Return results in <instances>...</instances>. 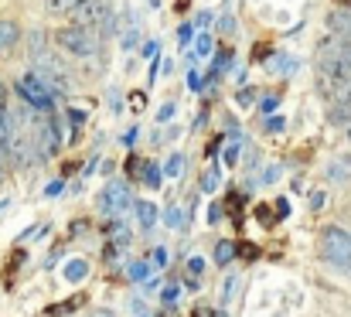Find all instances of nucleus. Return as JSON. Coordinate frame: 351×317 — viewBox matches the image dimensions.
Returning <instances> with one entry per match:
<instances>
[{
    "label": "nucleus",
    "mask_w": 351,
    "mask_h": 317,
    "mask_svg": "<svg viewBox=\"0 0 351 317\" xmlns=\"http://www.w3.org/2000/svg\"><path fill=\"white\" fill-rule=\"evenodd\" d=\"M55 45L72 58H96L103 51V34L82 24H65L55 31Z\"/></svg>",
    "instance_id": "nucleus-1"
},
{
    "label": "nucleus",
    "mask_w": 351,
    "mask_h": 317,
    "mask_svg": "<svg viewBox=\"0 0 351 317\" xmlns=\"http://www.w3.org/2000/svg\"><path fill=\"white\" fill-rule=\"evenodd\" d=\"M69 17H72V24L93 27V31H99L103 38L119 31V17H117V10H113V3H110V0H82Z\"/></svg>",
    "instance_id": "nucleus-2"
},
{
    "label": "nucleus",
    "mask_w": 351,
    "mask_h": 317,
    "mask_svg": "<svg viewBox=\"0 0 351 317\" xmlns=\"http://www.w3.org/2000/svg\"><path fill=\"white\" fill-rule=\"evenodd\" d=\"M31 62H34V72H38V75H41L55 93H62V96H65V93L72 89V79H69V72L62 69V62H58V58H51L48 51H34V55H31Z\"/></svg>",
    "instance_id": "nucleus-3"
},
{
    "label": "nucleus",
    "mask_w": 351,
    "mask_h": 317,
    "mask_svg": "<svg viewBox=\"0 0 351 317\" xmlns=\"http://www.w3.org/2000/svg\"><path fill=\"white\" fill-rule=\"evenodd\" d=\"M51 86L38 75V72H27L21 82H17V93L27 99V106L34 109V113H51V93H48Z\"/></svg>",
    "instance_id": "nucleus-4"
},
{
    "label": "nucleus",
    "mask_w": 351,
    "mask_h": 317,
    "mask_svg": "<svg viewBox=\"0 0 351 317\" xmlns=\"http://www.w3.org/2000/svg\"><path fill=\"white\" fill-rule=\"evenodd\" d=\"M3 157H7L10 167H27L31 161H38V157H34V140L24 137V133H14V137L7 140V147H3Z\"/></svg>",
    "instance_id": "nucleus-5"
},
{
    "label": "nucleus",
    "mask_w": 351,
    "mask_h": 317,
    "mask_svg": "<svg viewBox=\"0 0 351 317\" xmlns=\"http://www.w3.org/2000/svg\"><path fill=\"white\" fill-rule=\"evenodd\" d=\"M321 256H351V232L348 228H338V225H328L321 232Z\"/></svg>",
    "instance_id": "nucleus-6"
},
{
    "label": "nucleus",
    "mask_w": 351,
    "mask_h": 317,
    "mask_svg": "<svg viewBox=\"0 0 351 317\" xmlns=\"http://www.w3.org/2000/svg\"><path fill=\"white\" fill-rule=\"evenodd\" d=\"M126 205H130V191H126V185H123V181H113V185L103 191V209L117 211V215H119Z\"/></svg>",
    "instance_id": "nucleus-7"
},
{
    "label": "nucleus",
    "mask_w": 351,
    "mask_h": 317,
    "mask_svg": "<svg viewBox=\"0 0 351 317\" xmlns=\"http://www.w3.org/2000/svg\"><path fill=\"white\" fill-rule=\"evenodd\" d=\"M328 181H335V185H345L351 181V154H341V157H335L331 164H328Z\"/></svg>",
    "instance_id": "nucleus-8"
},
{
    "label": "nucleus",
    "mask_w": 351,
    "mask_h": 317,
    "mask_svg": "<svg viewBox=\"0 0 351 317\" xmlns=\"http://www.w3.org/2000/svg\"><path fill=\"white\" fill-rule=\"evenodd\" d=\"M328 27H331V34L351 41V10H331L328 14Z\"/></svg>",
    "instance_id": "nucleus-9"
},
{
    "label": "nucleus",
    "mask_w": 351,
    "mask_h": 317,
    "mask_svg": "<svg viewBox=\"0 0 351 317\" xmlns=\"http://www.w3.org/2000/svg\"><path fill=\"white\" fill-rule=\"evenodd\" d=\"M17 41H21V27H17L14 21H0V55L10 51Z\"/></svg>",
    "instance_id": "nucleus-10"
},
{
    "label": "nucleus",
    "mask_w": 351,
    "mask_h": 317,
    "mask_svg": "<svg viewBox=\"0 0 351 317\" xmlns=\"http://www.w3.org/2000/svg\"><path fill=\"white\" fill-rule=\"evenodd\" d=\"M62 277H65L69 283H79V280L89 277V263H86V259H69L65 270H62Z\"/></svg>",
    "instance_id": "nucleus-11"
},
{
    "label": "nucleus",
    "mask_w": 351,
    "mask_h": 317,
    "mask_svg": "<svg viewBox=\"0 0 351 317\" xmlns=\"http://www.w3.org/2000/svg\"><path fill=\"white\" fill-rule=\"evenodd\" d=\"M164 225L174 228V232H184V228H188V215H184V209L167 205V211H164Z\"/></svg>",
    "instance_id": "nucleus-12"
},
{
    "label": "nucleus",
    "mask_w": 351,
    "mask_h": 317,
    "mask_svg": "<svg viewBox=\"0 0 351 317\" xmlns=\"http://www.w3.org/2000/svg\"><path fill=\"white\" fill-rule=\"evenodd\" d=\"M136 218H140V228L150 232V228L157 225V209H154L150 202H136Z\"/></svg>",
    "instance_id": "nucleus-13"
},
{
    "label": "nucleus",
    "mask_w": 351,
    "mask_h": 317,
    "mask_svg": "<svg viewBox=\"0 0 351 317\" xmlns=\"http://www.w3.org/2000/svg\"><path fill=\"white\" fill-rule=\"evenodd\" d=\"M212 48H215L212 34H208V31H198V41H195V58H208V55H212Z\"/></svg>",
    "instance_id": "nucleus-14"
},
{
    "label": "nucleus",
    "mask_w": 351,
    "mask_h": 317,
    "mask_svg": "<svg viewBox=\"0 0 351 317\" xmlns=\"http://www.w3.org/2000/svg\"><path fill=\"white\" fill-rule=\"evenodd\" d=\"M184 164H188L184 154H171L167 164H164V174H167V178H181V174H184Z\"/></svg>",
    "instance_id": "nucleus-15"
},
{
    "label": "nucleus",
    "mask_w": 351,
    "mask_h": 317,
    "mask_svg": "<svg viewBox=\"0 0 351 317\" xmlns=\"http://www.w3.org/2000/svg\"><path fill=\"white\" fill-rule=\"evenodd\" d=\"M79 3H82V0H45L48 14H72Z\"/></svg>",
    "instance_id": "nucleus-16"
},
{
    "label": "nucleus",
    "mask_w": 351,
    "mask_h": 317,
    "mask_svg": "<svg viewBox=\"0 0 351 317\" xmlns=\"http://www.w3.org/2000/svg\"><path fill=\"white\" fill-rule=\"evenodd\" d=\"M232 259H235V242H219V246H215V263L226 266V263H232Z\"/></svg>",
    "instance_id": "nucleus-17"
},
{
    "label": "nucleus",
    "mask_w": 351,
    "mask_h": 317,
    "mask_svg": "<svg viewBox=\"0 0 351 317\" xmlns=\"http://www.w3.org/2000/svg\"><path fill=\"white\" fill-rule=\"evenodd\" d=\"M215 188H219V167H208V171H205V178H202V191H205V195H212Z\"/></svg>",
    "instance_id": "nucleus-18"
},
{
    "label": "nucleus",
    "mask_w": 351,
    "mask_h": 317,
    "mask_svg": "<svg viewBox=\"0 0 351 317\" xmlns=\"http://www.w3.org/2000/svg\"><path fill=\"white\" fill-rule=\"evenodd\" d=\"M113 239H117V246H126V242H130V228H126V222H123V218L113 222Z\"/></svg>",
    "instance_id": "nucleus-19"
},
{
    "label": "nucleus",
    "mask_w": 351,
    "mask_h": 317,
    "mask_svg": "<svg viewBox=\"0 0 351 317\" xmlns=\"http://www.w3.org/2000/svg\"><path fill=\"white\" fill-rule=\"evenodd\" d=\"M143 178H147V185H150V188H160V171H157L154 164H147V171H143Z\"/></svg>",
    "instance_id": "nucleus-20"
},
{
    "label": "nucleus",
    "mask_w": 351,
    "mask_h": 317,
    "mask_svg": "<svg viewBox=\"0 0 351 317\" xmlns=\"http://www.w3.org/2000/svg\"><path fill=\"white\" fill-rule=\"evenodd\" d=\"M202 270H205V259H202V256H191V259H188V273H191V277H202Z\"/></svg>",
    "instance_id": "nucleus-21"
},
{
    "label": "nucleus",
    "mask_w": 351,
    "mask_h": 317,
    "mask_svg": "<svg viewBox=\"0 0 351 317\" xmlns=\"http://www.w3.org/2000/svg\"><path fill=\"white\" fill-rule=\"evenodd\" d=\"M147 273H150V266H147V263H133V266H130V280H143Z\"/></svg>",
    "instance_id": "nucleus-22"
},
{
    "label": "nucleus",
    "mask_w": 351,
    "mask_h": 317,
    "mask_svg": "<svg viewBox=\"0 0 351 317\" xmlns=\"http://www.w3.org/2000/svg\"><path fill=\"white\" fill-rule=\"evenodd\" d=\"M188 89H191V93H202V89H205V86H202V75H198L195 69L188 72Z\"/></svg>",
    "instance_id": "nucleus-23"
},
{
    "label": "nucleus",
    "mask_w": 351,
    "mask_h": 317,
    "mask_svg": "<svg viewBox=\"0 0 351 317\" xmlns=\"http://www.w3.org/2000/svg\"><path fill=\"white\" fill-rule=\"evenodd\" d=\"M174 109H178V106H174V103H164V106H160V113H157V119H160V123H167V119H174Z\"/></svg>",
    "instance_id": "nucleus-24"
},
{
    "label": "nucleus",
    "mask_w": 351,
    "mask_h": 317,
    "mask_svg": "<svg viewBox=\"0 0 351 317\" xmlns=\"http://www.w3.org/2000/svg\"><path fill=\"white\" fill-rule=\"evenodd\" d=\"M62 191H65V185H62V181H51V185L45 188V195H48V198H58Z\"/></svg>",
    "instance_id": "nucleus-25"
},
{
    "label": "nucleus",
    "mask_w": 351,
    "mask_h": 317,
    "mask_svg": "<svg viewBox=\"0 0 351 317\" xmlns=\"http://www.w3.org/2000/svg\"><path fill=\"white\" fill-rule=\"evenodd\" d=\"M191 31H195L191 24H181V31H178V41H181V45H188V41H191Z\"/></svg>",
    "instance_id": "nucleus-26"
},
{
    "label": "nucleus",
    "mask_w": 351,
    "mask_h": 317,
    "mask_svg": "<svg viewBox=\"0 0 351 317\" xmlns=\"http://www.w3.org/2000/svg\"><path fill=\"white\" fill-rule=\"evenodd\" d=\"M195 24H198V31H205V27H208V24H212V14H208V10H202V14H198V21H195Z\"/></svg>",
    "instance_id": "nucleus-27"
},
{
    "label": "nucleus",
    "mask_w": 351,
    "mask_h": 317,
    "mask_svg": "<svg viewBox=\"0 0 351 317\" xmlns=\"http://www.w3.org/2000/svg\"><path fill=\"white\" fill-rule=\"evenodd\" d=\"M174 297H178V287H174V283H171V287H167V290H164V304H167V307H171V304H174Z\"/></svg>",
    "instance_id": "nucleus-28"
},
{
    "label": "nucleus",
    "mask_w": 351,
    "mask_h": 317,
    "mask_svg": "<svg viewBox=\"0 0 351 317\" xmlns=\"http://www.w3.org/2000/svg\"><path fill=\"white\" fill-rule=\"evenodd\" d=\"M219 27H222L226 34H232V31H235V21H232V17H222V21H219Z\"/></svg>",
    "instance_id": "nucleus-29"
},
{
    "label": "nucleus",
    "mask_w": 351,
    "mask_h": 317,
    "mask_svg": "<svg viewBox=\"0 0 351 317\" xmlns=\"http://www.w3.org/2000/svg\"><path fill=\"white\" fill-rule=\"evenodd\" d=\"M219 218H222V209H219V205H212V211H208V222H212V225H219Z\"/></svg>",
    "instance_id": "nucleus-30"
},
{
    "label": "nucleus",
    "mask_w": 351,
    "mask_h": 317,
    "mask_svg": "<svg viewBox=\"0 0 351 317\" xmlns=\"http://www.w3.org/2000/svg\"><path fill=\"white\" fill-rule=\"evenodd\" d=\"M154 263H157V266H164V263H167V253H164V249H157V253H154Z\"/></svg>",
    "instance_id": "nucleus-31"
},
{
    "label": "nucleus",
    "mask_w": 351,
    "mask_h": 317,
    "mask_svg": "<svg viewBox=\"0 0 351 317\" xmlns=\"http://www.w3.org/2000/svg\"><path fill=\"white\" fill-rule=\"evenodd\" d=\"M235 157H239V150H235V147H229V150H226V164H235Z\"/></svg>",
    "instance_id": "nucleus-32"
},
{
    "label": "nucleus",
    "mask_w": 351,
    "mask_h": 317,
    "mask_svg": "<svg viewBox=\"0 0 351 317\" xmlns=\"http://www.w3.org/2000/svg\"><path fill=\"white\" fill-rule=\"evenodd\" d=\"M89 317H117V314H113V311H93Z\"/></svg>",
    "instance_id": "nucleus-33"
},
{
    "label": "nucleus",
    "mask_w": 351,
    "mask_h": 317,
    "mask_svg": "<svg viewBox=\"0 0 351 317\" xmlns=\"http://www.w3.org/2000/svg\"><path fill=\"white\" fill-rule=\"evenodd\" d=\"M195 317H212L208 311H195Z\"/></svg>",
    "instance_id": "nucleus-34"
},
{
    "label": "nucleus",
    "mask_w": 351,
    "mask_h": 317,
    "mask_svg": "<svg viewBox=\"0 0 351 317\" xmlns=\"http://www.w3.org/2000/svg\"><path fill=\"white\" fill-rule=\"evenodd\" d=\"M0 99H7V93H3V86H0Z\"/></svg>",
    "instance_id": "nucleus-35"
}]
</instances>
